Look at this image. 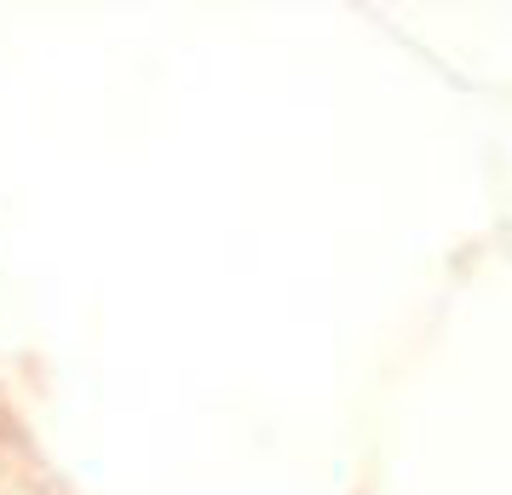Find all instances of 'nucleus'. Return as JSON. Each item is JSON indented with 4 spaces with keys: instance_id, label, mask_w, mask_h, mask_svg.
Instances as JSON below:
<instances>
[]
</instances>
